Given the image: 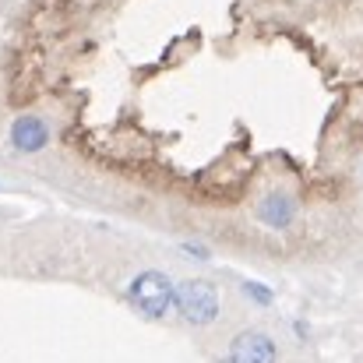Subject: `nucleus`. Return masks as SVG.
<instances>
[{
    "instance_id": "nucleus-1",
    "label": "nucleus",
    "mask_w": 363,
    "mask_h": 363,
    "mask_svg": "<svg viewBox=\"0 0 363 363\" xmlns=\"http://www.w3.org/2000/svg\"><path fill=\"white\" fill-rule=\"evenodd\" d=\"M173 293H177V286L162 272H138L127 286V300L145 318H162L173 307Z\"/></svg>"
},
{
    "instance_id": "nucleus-2",
    "label": "nucleus",
    "mask_w": 363,
    "mask_h": 363,
    "mask_svg": "<svg viewBox=\"0 0 363 363\" xmlns=\"http://www.w3.org/2000/svg\"><path fill=\"white\" fill-rule=\"evenodd\" d=\"M173 307L191 325H212L219 318V289L205 279H187L173 293Z\"/></svg>"
},
{
    "instance_id": "nucleus-3",
    "label": "nucleus",
    "mask_w": 363,
    "mask_h": 363,
    "mask_svg": "<svg viewBox=\"0 0 363 363\" xmlns=\"http://www.w3.org/2000/svg\"><path fill=\"white\" fill-rule=\"evenodd\" d=\"M50 141V127L43 117L35 113H21L18 121L11 123V148L21 152V155H32V152H43Z\"/></svg>"
},
{
    "instance_id": "nucleus-4",
    "label": "nucleus",
    "mask_w": 363,
    "mask_h": 363,
    "mask_svg": "<svg viewBox=\"0 0 363 363\" xmlns=\"http://www.w3.org/2000/svg\"><path fill=\"white\" fill-rule=\"evenodd\" d=\"M275 342L264 332H240L230 346V363H275Z\"/></svg>"
},
{
    "instance_id": "nucleus-5",
    "label": "nucleus",
    "mask_w": 363,
    "mask_h": 363,
    "mask_svg": "<svg viewBox=\"0 0 363 363\" xmlns=\"http://www.w3.org/2000/svg\"><path fill=\"white\" fill-rule=\"evenodd\" d=\"M257 219H261L264 226H272V230H286V226L296 219V201H293L289 194H282V191H272V194L257 205Z\"/></svg>"
},
{
    "instance_id": "nucleus-6",
    "label": "nucleus",
    "mask_w": 363,
    "mask_h": 363,
    "mask_svg": "<svg viewBox=\"0 0 363 363\" xmlns=\"http://www.w3.org/2000/svg\"><path fill=\"white\" fill-rule=\"evenodd\" d=\"M243 293H247L257 307H268V303L275 300V296H272V289H268V286H261V282H243Z\"/></svg>"
},
{
    "instance_id": "nucleus-7",
    "label": "nucleus",
    "mask_w": 363,
    "mask_h": 363,
    "mask_svg": "<svg viewBox=\"0 0 363 363\" xmlns=\"http://www.w3.org/2000/svg\"><path fill=\"white\" fill-rule=\"evenodd\" d=\"M184 250H187V254H194V257H201V261L208 257V250H205V247H198V243H184Z\"/></svg>"
}]
</instances>
